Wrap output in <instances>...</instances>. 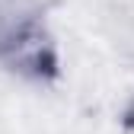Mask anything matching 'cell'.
Listing matches in <instances>:
<instances>
[{
  "instance_id": "cell-1",
  "label": "cell",
  "mask_w": 134,
  "mask_h": 134,
  "mask_svg": "<svg viewBox=\"0 0 134 134\" xmlns=\"http://www.w3.org/2000/svg\"><path fill=\"white\" fill-rule=\"evenodd\" d=\"M0 70L26 83H48L61 74L58 42L35 10L0 3Z\"/></svg>"
},
{
  "instance_id": "cell-2",
  "label": "cell",
  "mask_w": 134,
  "mask_h": 134,
  "mask_svg": "<svg viewBox=\"0 0 134 134\" xmlns=\"http://www.w3.org/2000/svg\"><path fill=\"white\" fill-rule=\"evenodd\" d=\"M128 128H134V105L128 109Z\"/></svg>"
}]
</instances>
